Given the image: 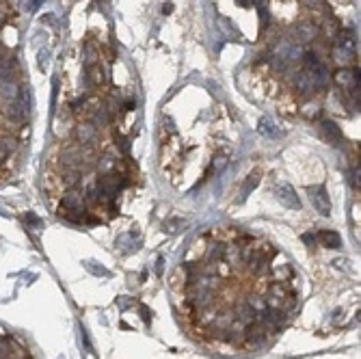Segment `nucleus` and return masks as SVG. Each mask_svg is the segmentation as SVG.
Instances as JSON below:
<instances>
[{
  "label": "nucleus",
  "mask_w": 361,
  "mask_h": 359,
  "mask_svg": "<svg viewBox=\"0 0 361 359\" xmlns=\"http://www.w3.org/2000/svg\"><path fill=\"white\" fill-rule=\"evenodd\" d=\"M84 158L80 154V149L74 147V145H69V147H65L63 152H61V164H63V169H76V171H84Z\"/></svg>",
  "instance_id": "1"
},
{
  "label": "nucleus",
  "mask_w": 361,
  "mask_h": 359,
  "mask_svg": "<svg viewBox=\"0 0 361 359\" xmlns=\"http://www.w3.org/2000/svg\"><path fill=\"white\" fill-rule=\"evenodd\" d=\"M307 193L312 195V202H314L316 208H318V212H322L324 217H329V212H331V202H329L327 191H324L322 186H309Z\"/></svg>",
  "instance_id": "2"
},
{
  "label": "nucleus",
  "mask_w": 361,
  "mask_h": 359,
  "mask_svg": "<svg viewBox=\"0 0 361 359\" xmlns=\"http://www.w3.org/2000/svg\"><path fill=\"white\" fill-rule=\"evenodd\" d=\"M84 208V195L82 191L74 186V189H67V193L63 195V208L61 210H82Z\"/></svg>",
  "instance_id": "3"
},
{
  "label": "nucleus",
  "mask_w": 361,
  "mask_h": 359,
  "mask_svg": "<svg viewBox=\"0 0 361 359\" xmlns=\"http://www.w3.org/2000/svg\"><path fill=\"white\" fill-rule=\"evenodd\" d=\"M76 139L80 141V145H91L98 139V128L91 124H82L76 128Z\"/></svg>",
  "instance_id": "4"
},
{
  "label": "nucleus",
  "mask_w": 361,
  "mask_h": 359,
  "mask_svg": "<svg viewBox=\"0 0 361 359\" xmlns=\"http://www.w3.org/2000/svg\"><path fill=\"white\" fill-rule=\"evenodd\" d=\"M18 74V61L7 56L0 59V82H11V78Z\"/></svg>",
  "instance_id": "5"
},
{
  "label": "nucleus",
  "mask_w": 361,
  "mask_h": 359,
  "mask_svg": "<svg viewBox=\"0 0 361 359\" xmlns=\"http://www.w3.org/2000/svg\"><path fill=\"white\" fill-rule=\"evenodd\" d=\"M277 195L286 206L290 208H301V199L297 197V193L292 191V186H277Z\"/></svg>",
  "instance_id": "6"
},
{
  "label": "nucleus",
  "mask_w": 361,
  "mask_h": 359,
  "mask_svg": "<svg viewBox=\"0 0 361 359\" xmlns=\"http://www.w3.org/2000/svg\"><path fill=\"white\" fill-rule=\"evenodd\" d=\"M335 80L340 82V84H344V87H350L352 91H355L357 84H359V69H355V71H348V69L337 71Z\"/></svg>",
  "instance_id": "7"
},
{
  "label": "nucleus",
  "mask_w": 361,
  "mask_h": 359,
  "mask_svg": "<svg viewBox=\"0 0 361 359\" xmlns=\"http://www.w3.org/2000/svg\"><path fill=\"white\" fill-rule=\"evenodd\" d=\"M318 238H320L322 245L329 247V249H337V247L342 245V238H340V236H337L335 232H320Z\"/></svg>",
  "instance_id": "8"
},
{
  "label": "nucleus",
  "mask_w": 361,
  "mask_h": 359,
  "mask_svg": "<svg viewBox=\"0 0 361 359\" xmlns=\"http://www.w3.org/2000/svg\"><path fill=\"white\" fill-rule=\"evenodd\" d=\"M13 145H16V141H13L11 136H0V164L9 158Z\"/></svg>",
  "instance_id": "9"
},
{
  "label": "nucleus",
  "mask_w": 361,
  "mask_h": 359,
  "mask_svg": "<svg viewBox=\"0 0 361 359\" xmlns=\"http://www.w3.org/2000/svg\"><path fill=\"white\" fill-rule=\"evenodd\" d=\"M18 87L13 82H0V98L7 100V102H11V100L18 98Z\"/></svg>",
  "instance_id": "10"
},
{
  "label": "nucleus",
  "mask_w": 361,
  "mask_h": 359,
  "mask_svg": "<svg viewBox=\"0 0 361 359\" xmlns=\"http://www.w3.org/2000/svg\"><path fill=\"white\" fill-rule=\"evenodd\" d=\"M322 132L324 136H327L329 141H340V130H337V126L333 124V121H322Z\"/></svg>",
  "instance_id": "11"
},
{
  "label": "nucleus",
  "mask_w": 361,
  "mask_h": 359,
  "mask_svg": "<svg viewBox=\"0 0 361 359\" xmlns=\"http://www.w3.org/2000/svg\"><path fill=\"white\" fill-rule=\"evenodd\" d=\"M115 167H117V162H115L113 158H102V160L98 162V171H100V175H108V173H113Z\"/></svg>",
  "instance_id": "12"
},
{
  "label": "nucleus",
  "mask_w": 361,
  "mask_h": 359,
  "mask_svg": "<svg viewBox=\"0 0 361 359\" xmlns=\"http://www.w3.org/2000/svg\"><path fill=\"white\" fill-rule=\"evenodd\" d=\"M257 182H259V173L251 175V177H249V182H247V186H244V191H242V197L247 195V193H249L251 189H255V186H257Z\"/></svg>",
  "instance_id": "13"
},
{
  "label": "nucleus",
  "mask_w": 361,
  "mask_h": 359,
  "mask_svg": "<svg viewBox=\"0 0 361 359\" xmlns=\"http://www.w3.org/2000/svg\"><path fill=\"white\" fill-rule=\"evenodd\" d=\"M117 147L124 154H128V139H124V136H117Z\"/></svg>",
  "instance_id": "14"
},
{
  "label": "nucleus",
  "mask_w": 361,
  "mask_h": 359,
  "mask_svg": "<svg viewBox=\"0 0 361 359\" xmlns=\"http://www.w3.org/2000/svg\"><path fill=\"white\" fill-rule=\"evenodd\" d=\"M262 132L264 134H275V130H273V124L268 126V121H262Z\"/></svg>",
  "instance_id": "15"
},
{
  "label": "nucleus",
  "mask_w": 361,
  "mask_h": 359,
  "mask_svg": "<svg viewBox=\"0 0 361 359\" xmlns=\"http://www.w3.org/2000/svg\"><path fill=\"white\" fill-rule=\"evenodd\" d=\"M26 221H28V223H33V225H39V223H41L37 217H33V212H28V214H26Z\"/></svg>",
  "instance_id": "16"
},
{
  "label": "nucleus",
  "mask_w": 361,
  "mask_h": 359,
  "mask_svg": "<svg viewBox=\"0 0 361 359\" xmlns=\"http://www.w3.org/2000/svg\"><path fill=\"white\" fill-rule=\"evenodd\" d=\"M173 11V5H164V9H162V13H171Z\"/></svg>",
  "instance_id": "17"
}]
</instances>
